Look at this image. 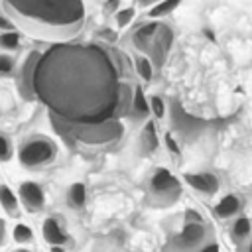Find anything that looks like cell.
<instances>
[{
    "mask_svg": "<svg viewBox=\"0 0 252 252\" xmlns=\"http://www.w3.org/2000/svg\"><path fill=\"white\" fill-rule=\"evenodd\" d=\"M6 12L26 22L47 26L67 24L81 18V0H4Z\"/></svg>",
    "mask_w": 252,
    "mask_h": 252,
    "instance_id": "cell-1",
    "label": "cell"
},
{
    "mask_svg": "<svg viewBox=\"0 0 252 252\" xmlns=\"http://www.w3.org/2000/svg\"><path fill=\"white\" fill-rule=\"evenodd\" d=\"M59 148L53 138L45 134H32L24 138L16 150L18 163L26 169H41L57 159Z\"/></svg>",
    "mask_w": 252,
    "mask_h": 252,
    "instance_id": "cell-2",
    "label": "cell"
},
{
    "mask_svg": "<svg viewBox=\"0 0 252 252\" xmlns=\"http://www.w3.org/2000/svg\"><path fill=\"white\" fill-rule=\"evenodd\" d=\"M150 193L156 199V203L165 207L179 199L181 183L167 167H158V169H154V173L150 177Z\"/></svg>",
    "mask_w": 252,
    "mask_h": 252,
    "instance_id": "cell-3",
    "label": "cell"
},
{
    "mask_svg": "<svg viewBox=\"0 0 252 252\" xmlns=\"http://www.w3.org/2000/svg\"><path fill=\"white\" fill-rule=\"evenodd\" d=\"M18 197H20L22 209L28 213H39L45 207V191L33 179H24L18 183Z\"/></svg>",
    "mask_w": 252,
    "mask_h": 252,
    "instance_id": "cell-4",
    "label": "cell"
},
{
    "mask_svg": "<svg viewBox=\"0 0 252 252\" xmlns=\"http://www.w3.org/2000/svg\"><path fill=\"white\" fill-rule=\"evenodd\" d=\"M183 179L191 189H195L197 193H201L205 197H211L220 189L219 177L211 171H187L183 175Z\"/></svg>",
    "mask_w": 252,
    "mask_h": 252,
    "instance_id": "cell-5",
    "label": "cell"
},
{
    "mask_svg": "<svg viewBox=\"0 0 252 252\" xmlns=\"http://www.w3.org/2000/svg\"><path fill=\"white\" fill-rule=\"evenodd\" d=\"M41 236L49 246H65L69 242V234L61 226L55 217H45L41 222Z\"/></svg>",
    "mask_w": 252,
    "mask_h": 252,
    "instance_id": "cell-6",
    "label": "cell"
},
{
    "mask_svg": "<svg viewBox=\"0 0 252 252\" xmlns=\"http://www.w3.org/2000/svg\"><path fill=\"white\" fill-rule=\"evenodd\" d=\"M0 209L4 211V215L18 219L22 213V203L18 197V191H14L8 183H0Z\"/></svg>",
    "mask_w": 252,
    "mask_h": 252,
    "instance_id": "cell-7",
    "label": "cell"
},
{
    "mask_svg": "<svg viewBox=\"0 0 252 252\" xmlns=\"http://www.w3.org/2000/svg\"><path fill=\"white\" fill-rule=\"evenodd\" d=\"M240 209H242L240 197L234 195V193H226V195H222V197L217 201V205H215V215H217L219 219H234V217L240 215Z\"/></svg>",
    "mask_w": 252,
    "mask_h": 252,
    "instance_id": "cell-8",
    "label": "cell"
},
{
    "mask_svg": "<svg viewBox=\"0 0 252 252\" xmlns=\"http://www.w3.org/2000/svg\"><path fill=\"white\" fill-rule=\"evenodd\" d=\"M205 238V226L203 222H185L183 230L179 232V242L185 248H193Z\"/></svg>",
    "mask_w": 252,
    "mask_h": 252,
    "instance_id": "cell-9",
    "label": "cell"
},
{
    "mask_svg": "<svg viewBox=\"0 0 252 252\" xmlns=\"http://www.w3.org/2000/svg\"><path fill=\"white\" fill-rule=\"evenodd\" d=\"M65 201L69 205V209L73 211H81L85 205H87V185L83 181H75L67 187V193H65Z\"/></svg>",
    "mask_w": 252,
    "mask_h": 252,
    "instance_id": "cell-10",
    "label": "cell"
},
{
    "mask_svg": "<svg viewBox=\"0 0 252 252\" xmlns=\"http://www.w3.org/2000/svg\"><path fill=\"white\" fill-rule=\"evenodd\" d=\"M250 232H252V222H250V219H248V217H242V215L234 217V220H232V224H230V236H232L236 242H242V240H246V238L250 236Z\"/></svg>",
    "mask_w": 252,
    "mask_h": 252,
    "instance_id": "cell-11",
    "label": "cell"
},
{
    "mask_svg": "<svg viewBox=\"0 0 252 252\" xmlns=\"http://www.w3.org/2000/svg\"><path fill=\"white\" fill-rule=\"evenodd\" d=\"M183 0H159L158 4H154L148 12V18L152 20H159V18H165L169 14H173L179 6H181Z\"/></svg>",
    "mask_w": 252,
    "mask_h": 252,
    "instance_id": "cell-12",
    "label": "cell"
},
{
    "mask_svg": "<svg viewBox=\"0 0 252 252\" xmlns=\"http://www.w3.org/2000/svg\"><path fill=\"white\" fill-rule=\"evenodd\" d=\"M134 69H136V75L144 81V83H150L154 79V63L150 61L148 55H134Z\"/></svg>",
    "mask_w": 252,
    "mask_h": 252,
    "instance_id": "cell-13",
    "label": "cell"
},
{
    "mask_svg": "<svg viewBox=\"0 0 252 252\" xmlns=\"http://www.w3.org/2000/svg\"><path fill=\"white\" fill-rule=\"evenodd\" d=\"M132 110L136 116H142V118L150 114V98L146 96L140 85L134 89V94H132Z\"/></svg>",
    "mask_w": 252,
    "mask_h": 252,
    "instance_id": "cell-14",
    "label": "cell"
},
{
    "mask_svg": "<svg viewBox=\"0 0 252 252\" xmlns=\"http://www.w3.org/2000/svg\"><path fill=\"white\" fill-rule=\"evenodd\" d=\"M12 238L16 244L28 246L30 242H33V228L28 222H16L12 226Z\"/></svg>",
    "mask_w": 252,
    "mask_h": 252,
    "instance_id": "cell-15",
    "label": "cell"
},
{
    "mask_svg": "<svg viewBox=\"0 0 252 252\" xmlns=\"http://www.w3.org/2000/svg\"><path fill=\"white\" fill-rule=\"evenodd\" d=\"M20 41H22V37L14 30H4L0 33V49L2 51H8V53L10 51H16L20 47Z\"/></svg>",
    "mask_w": 252,
    "mask_h": 252,
    "instance_id": "cell-16",
    "label": "cell"
},
{
    "mask_svg": "<svg viewBox=\"0 0 252 252\" xmlns=\"http://www.w3.org/2000/svg\"><path fill=\"white\" fill-rule=\"evenodd\" d=\"M150 98V114L154 120H163L165 118V112H167V104L163 100L161 94H152L148 96Z\"/></svg>",
    "mask_w": 252,
    "mask_h": 252,
    "instance_id": "cell-17",
    "label": "cell"
},
{
    "mask_svg": "<svg viewBox=\"0 0 252 252\" xmlns=\"http://www.w3.org/2000/svg\"><path fill=\"white\" fill-rule=\"evenodd\" d=\"M14 154H16V150H14V142H12V138H10L8 134L0 132V163H8V161H12Z\"/></svg>",
    "mask_w": 252,
    "mask_h": 252,
    "instance_id": "cell-18",
    "label": "cell"
},
{
    "mask_svg": "<svg viewBox=\"0 0 252 252\" xmlns=\"http://www.w3.org/2000/svg\"><path fill=\"white\" fill-rule=\"evenodd\" d=\"M134 16H136V8L134 6H126V8H120L116 14H114V20H116V26L120 28V30H124V28H128L130 24H132V20H134Z\"/></svg>",
    "mask_w": 252,
    "mask_h": 252,
    "instance_id": "cell-19",
    "label": "cell"
},
{
    "mask_svg": "<svg viewBox=\"0 0 252 252\" xmlns=\"http://www.w3.org/2000/svg\"><path fill=\"white\" fill-rule=\"evenodd\" d=\"M16 69V59L12 53L8 51H0V77H6V75H12Z\"/></svg>",
    "mask_w": 252,
    "mask_h": 252,
    "instance_id": "cell-20",
    "label": "cell"
},
{
    "mask_svg": "<svg viewBox=\"0 0 252 252\" xmlns=\"http://www.w3.org/2000/svg\"><path fill=\"white\" fill-rule=\"evenodd\" d=\"M163 142H165V148H167L169 154H173V156H179V154H181L179 144H177V140H175V136H173L171 132H165V134H163Z\"/></svg>",
    "mask_w": 252,
    "mask_h": 252,
    "instance_id": "cell-21",
    "label": "cell"
},
{
    "mask_svg": "<svg viewBox=\"0 0 252 252\" xmlns=\"http://www.w3.org/2000/svg\"><path fill=\"white\" fill-rule=\"evenodd\" d=\"M142 140H150V150L156 148L158 136H156V132H154V122H148V124H146V128H144V132H142Z\"/></svg>",
    "mask_w": 252,
    "mask_h": 252,
    "instance_id": "cell-22",
    "label": "cell"
},
{
    "mask_svg": "<svg viewBox=\"0 0 252 252\" xmlns=\"http://www.w3.org/2000/svg\"><path fill=\"white\" fill-rule=\"evenodd\" d=\"M185 219H187V222H203V217L197 211H193V209L185 211Z\"/></svg>",
    "mask_w": 252,
    "mask_h": 252,
    "instance_id": "cell-23",
    "label": "cell"
},
{
    "mask_svg": "<svg viewBox=\"0 0 252 252\" xmlns=\"http://www.w3.org/2000/svg\"><path fill=\"white\" fill-rule=\"evenodd\" d=\"M120 10V0H106V4H104V12H112V14H116Z\"/></svg>",
    "mask_w": 252,
    "mask_h": 252,
    "instance_id": "cell-24",
    "label": "cell"
},
{
    "mask_svg": "<svg viewBox=\"0 0 252 252\" xmlns=\"http://www.w3.org/2000/svg\"><path fill=\"white\" fill-rule=\"evenodd\" d=\"M199 252H220V250H219V246H217L215 242H211V244H205Z\"/></svg>",
    "mask_w": 252,
    "mask_h": 252,
    "instance_id": "cell-25",
    "label": "cell"
},
{
    "mask_svg": "<svg viewBox=\"0 0 252 252\" xmlns=\"http://www.w3.org/2000/svg\"><path fill=\"white\" fill-rule=\"evenodd\" d=\"M12 24H10V20H4V18H0V28H4V30H8Z\"/></svg>",
    "mask_w": 252,
    "mask_h": 252,
    "instance_id": "cell-26",
    "label": "cell"
},
{
    "mask_svg": "<svg viewBox=\"0 0 252 252\" xmlns=\"http://www.w3.org/2000/svg\"><path fill=\"white\" fill-rule=\"evenodd\" d=\"M12 252H32V250H30L28 246H18V248H14Z\"/></svg>",
    "mask_w": 252,
    "mask_h": 252,
    "instance_id": "cell-27",
    "label": "cell"
},
{
    "mask_svg": "<svg viewBox=\"0 0 252 252\" xmlns=\"http://www.w3.org/2000/svg\"><path fill=\"white\" fill-rule=\"evenodd\" d=\"M51 252H65V246H49Z\"/></svg>",
    "mask_w": 252,
    "mask_h": 252,
    "instance_id": "cell-28",
    "label": "cell"
},
{
    "mask_svg": "<svg viewBox=\"0 0 252 252\" xmlns=\"http://www.w3.org/2000/svg\"><path fill=\"white\" fill-rule=\"evenodd\" d=\"M140 2H142V4H158L159 0H140Z\"/></svg>",
    "mask_w": 252,
    "mask_h": 252,
    "instance_id": "cell-29",
    "label": "cell"
},
{
    "mask_svg": "<svg viewBox=\"0 0 252 252\" xmlns=\"http://www.w3.org/2000/svg\"><path fill=\"white\" fill-rule=\"evenodd\" d=\"M248 252H252V244H250V246H248Z\"/></svg>",
    "mask_w": 252,
    "mask_h": 252,
    "instance_id": "cell-30",
    "label": "cell"
}]
</instances>
